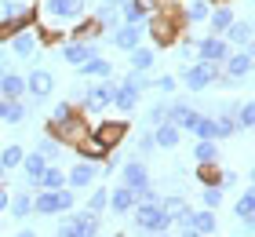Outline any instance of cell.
<instances>
[{"mask_svg": "<svg viewBox=\"0 0 255 237\" xmlns=\"http://www.w3.org/2000/svg\"><path fill=\"white\" fill-rule=\"evenodd\" d=\"M51 91H55V77H51V69L33 66L29 73H26V95H29V102H33V106H40Z\"/></svg>", "mask_w": 255, "mask_h": 237, "instance_id": "obj_7", "label": "cell"}, {"mask_svg": "<svg viewBox=\"0 0 255 237\" xmlns=\"http://www.w3.org/2000/svg\"><path fill=\"white\" fill-rule=\"evenodd\" d=\"M77 73L80 77H91V80H110L113 77V62H106L102 55H95V58H88L84 66H77Z\"/></svg>", "mask_w": 255, "mask_h": 237, "instance_id": "obj_26", "label": "cell"}, {"mask_svg": "<svg viewBox=\"0 0 255 237\" xmlns=\"http://www.w3.org/2000/svg\"><path fill=\"white\" fill-rule=\"evenodd\" d=\"M237 22V15H234V4H215L212 7V15H208V26H212V37H223V33L230 29Z\"/></svg>", "mask_w": 255, "mask_h": 237, "instance_id": "obj_18", "label": "cell"}, {"mask_svg": "<svg viewBox=\"0 0 255 237\" xmlns=\"http://www.w3.org/2000/svg\"><path fill=\"white\" fill-rule=\"evenodd\" d=\"M234 124H237V132H252V128H255V102L252 99H245L234 110Z\"/></svg>", "mask_w": 255, "mask_h": 237, "instance_id": "obj_38", "label": "cell"}, {"mask_svg": "<svg viewBox=\"0 0 255 237\" xmlns=\"http://www.w3.org/2000/svg\"><path fill=\"white\" fill-rule=\"evenodd\" d=\"M55 237H77V230H73V223H69V216L59 223V230H55Z\"/></svg>", "mask_w": 255, "mask_h": 237, "instance_id": "obj_54", "label": "cell"}, {"mask_svg": "<svg viewBox=\"0 0 255 237\" xmlns=\"http://www.w3.org/2000/svg\"><path fill=\"white\" fill-rule=\"evenodd\" d=\"M164 113H168V102H157V106H149L146 121H149V124H160V121H164Z\"/></svg>", "mask_w": 255, "mask_h": 237, "instance_id": "obj_53", "label": "cell"}, {"mask_svg": "<svg viewBox=\"0 0 255 237\" xmlns=\"http://www.w3.org/2000/svg\"><path fill=\"white\" fill-rule=\"evenodd\" d=\"M190 113H193V106H190L186 99H171V102H168L164 121H168V124H175L179 132H182V124H186V117H190Z\"/></svg>", "mask_w": 255, "mask_h": 237, "instance_id": "obj_33", "label": "cell"}, {"mask_svg": "<svg viewBox=\"0 0 255 237\" xmlns=\"http://www.w3.org/2000/svg\"><path fill=\"white\" fill-rule=\"evenodd\" d=\"M59 55H62V62L69 66H84L88 58H95L99 55V44H84V40H66L59 47Z\"/></svg>", "mask_w": 255, "mask_h": 237, "instance_id": "obj_14", "label": "cell"}, {"mask_svg": "<svg viewBox=\"0 0 255 237\" xmlns=\"http://www.w3.org/2000/svg\"><path fill=\"white\" fill-rule=\"evenodd\" d=\"M91 18H95L99 26H102V33H113L117 26H124V22H121V7H110V4H102Z\"/></svg>", "mask_w": 255, "mask_h": 237, "instance_id": "obj_35", "label": "cell"}, {"mask_svg": "<svg viewBox=\"0 0 255 237\" xmlns=\"http://www.w3.org/2000/svg\"><path fill=\"white\" fill-rule=\"evenodd\" d=\"M7 212H11V219L26 223V219L33 216V194H26V190H18V194H11V201H7Z\"/></svg>", "mask_w": 255, "mask_h": 237, "instance_id": "obj_27", "label": "cell"}, {"mask_svg": "<svg viewBox=\"0 0 255 237\" xmlns=\"http://www.w3.org/2000/svg\"><path fill=\"white\" fill-rule=\"evenodd\" d=\"M37 153H40V157L48 161V164H59V157H62V146H59V142H55L51 135H40V142H37Z\"/></svg>", "mask_w": 255, "mask_h": 237, "instance_id": "obj_44", "label": "cell"}, {"mask_svg": "<svg viewBox=\"0 0 255 237\" xmlns=\"http://www.w3.org/2000/svg\"><path fill=\"white\" fill-rule=\"evenodd\" d=\"M149 237H171V234H149Z\"/></svg>", "mask_w": 255, "mask_h": 237, "instance_id": "obj_62", "label": "cell"}, {"mask_svg": "<svg viewBox=\"0 0 255 237\" xmlns=\"http://www.w3.org/2000/svg\"><path fill=\"white\" fill-rule=\"evenodd\" d=\"M146 18H149V11L138 4V0H128V4L121 7V22H124V26H142Z\"/></svg>", "mask_w": 255, "mask_h": 237, "instance_id": "obj_40", "label": "cell"}, {"mask_svg": "<svg viewBox=\"0 0 255 237\" xmlns=\"http://www.w3.org/2000/svg\"><path fill=\"white\" fill-rule=\"evenodd\" d=\"M135 208V194L128 186H113L110 197H106V212H113V216H131Z\"/></svg>", "mask_w": 255, "mask_h": 237, "instance_id": "obj_16", "label": "cell"}, {"mask_svg": "<svg viewBox=\"0 0 255 237\" xmlns=\"http://www.w3.org/2000/svg\"><path fill=\"white\" fill-rule=\"evenodd\" d=\"M7 201H11V194H7V186L0 183V216H4V212H7Z\"/></svg>", "mask_w": 255, "mask_h": 237, "instance_id": "obj_55", "label": "cell"}, {"mask_svg": "<svg viewBox=\"0 0 255 237\" xmlns=\"http://www.w3.org/2000/svg\"><path fill=\"white\" fill-rule=\"evenodd\" d=\"M128 62H131L135 73H149V69L157 66V51H153V47H142V44H138L135 51H128Z\"/></svg>", "mask_w": 255, "mask_h": 237, "instance_id": "obj_29", "label": "cell"}, {"mask_svg": "<svg viewBox=\"0 0 255 237\" xmlns=\"http://www.w3.org/2000/svg\"><path fill=\"white\" fill-rule=\"evenodd\" d=\"M182 84H186V91H204V88H230L226 77H223V66H208V62H186V69H182Z\"/></svg>", "mask_w": 255, "mask_h": 237, "instance_id": "obj_3", "label": "cell"}, {"mask_svg": "<svg viewBox=\"0 0 255 237\" xmlns=\"http://www.w3.org/2000/svg\"><path fill=\"white\" fill-rule=\"evenodd\" d=\"M175 84H179V80L171 77V73H160V77H153V88H157V91H175Z\"/></svg>", "mask_w": 255, "mask_h": 237, "instance_id": "obj_52", "label": "cell"}, {"mask_svg": "<svg viewBox=\"0 0 255 237\" xmlns=\"http://www.w3.org/2000/svg\"><path fill=\"white\" fill-rule=\"evenodd\" d=\"M69 223H73L77 237H99V216H88V212H69Z\"/></svg>", "mask_w": 255, "mask_h": 237, "instance_id": "obj_30", "label": "cell"}, {"mask_svg": "<svg viewBox=\"0 0 255 237\" xmlns=\"http://www.w3.org/2000/svg\"><path fill=\"white\" fill-rule=\"evenodd\" d=\"M131 219H135L138 234H171V219H168V212L160 208V201L157 205H135Z\"/></svg>", "mask_w": 255, "mask_h": 237, "instance_id": "obj_5", "label": "cell"}, {"mask_svg": "<svg viewBox=\"0 0 255 237\" xmlns=\"http://www.w3.org/2000/svg\"><path fill=\"white\" fill-rule=\"evenodd\" d=\"M37 18H40V29L62 33V26H77L84 18V0H40Z\"/></svg>", "mask_w": 255, "mask_h": 237, "instance_id": "obj_1", "label": "cell"}, {"mask_svg": "<svg viewBox=\"0 0 255 237\" xmlns=\"http://www.w3.org/2000/svg\"><path fill=\"white\" fill-rule=\"evenodd\" d=\"M223 40H226V44H237L241 51H252V22H248V18H237L234 26L223 33Z\"/></svg>", "mask_w": 255, "mask_h": 237, "instance_id": "obj_22", "label": "cell"}, {"mask_svg": "<svg viewBox=\"0 0 255 237\" xmlns=\"http://www.w3.org/2000/svg\"><path fill=\"white\" fill-rule=\"evenodd\" d=\"M182 132H193L197 139H212V142H215V117L193 110V113L186 117V124H182Z\"/></svg>", "mask_w": 255, "mask_h": 237, "instance_id": "obj_19", "label": "cell"}, {"mask_svg": "<svg viewBox=\"0 0 255 237\" xmlns=\"http://www.w3.org/2000/svg\"><path fill=\"white\" fill-rule=\"evenodd\" d=\"M179 139H182V132L175 124H168V121L153 124V146L157 150H179Z\"/></svg>", "mask_w": 255, "mask_h": 237, "instance_id": "obj_24", "label": "cell"}, {"mask_svg": "<svg viewBox=\"0 0 255 237\" xmlns=\"http://www.w3.org/2000/svg\"><path fill=\"white\" fill-rule=\"evenodd\" d=\"M73 113H77V110H73V102H55L48 121H66V117H73Z\"/></svg>", "mask_w": 255, "mask_h": 237, "instance_id": "obj_50", "label": "cell"}, {"mask_svg": "<svg viewBox=\"0 0 255 237\" xmlns=\"http://www.w3.org/2000/svg\"><path fill=\"white\" fill-rule=\"evenodd\" d=\"M113 110H121V113H131L135 110V106H138V95L131 91V88H128V84H121V80H117V88H113Z\"/></svg>", "mask_w": 255, "mask_h": 237, "instance_id": "obj_31", "label": "cell"}, {"mask_svg": "<svg viewBox=\"0 0 255 237\" xmlns=\"http://www.w3.org/2000/svg\"><path fill=\"white\" fill-rule=\"evenodd\" d=\"M117 237H124V234H117Z\"/></svg>", "mask_w": 255, "mask_h": 237, "instance_id": "obj_63", "label": "cell"}, {"mask_svg": "<svg viewBox=\"0 0 255 237\" xmlns=\"http://www.w3.org/2000/svg\"><path fill=\"white\" fill-rule=\"evenodd\" d=\"M33 216H59V205H55L51 190H37L33 194Z\"/></svg>", "mask_w": 255, "mask_h": 237, "instance_id": "obj_37", "label": "cell"}, {"mask_svg": "<svg viewBox=\"0 0 255 237\" xmlns=\"http://www.w3.org/2000/svg\"><path fill=\"white\" fill-rule=\"evenodd\" d=\"M171 237H201V234H193L190 227H182V230H175V234H171Z\"/></svg>", "mask_w": 255, "mask_h": 237, "instance_id": "obj_56", "label": "cell"}, {"mask_svg": "<svg viewBox=\"0 0 255 237\" xmlns=\"http://www.w3.org/2000/svg\"><path fill=\"white\" fill-rule=\"evenodd\" d=\"M69 33H73V40H84V44H99V37H102V26H99V22L91 18V15H84V18H80V22H77V26L69 29Z\"/></svg>", "mask_w": 255, "mask_h": 237, "instance_id": "obj_28", "label": "cell"}, {"mask_svg": "<svg viewBox=\"0 0 255 237\" xmlns=\"http://www.w3.org/2000/svg\"><path fill=\"white\" fill-rule=\"evenodd\" d=\"M234 216H237L241 223H245V227H252V219H255V194H252V190H245V194L237 197Z\"/></svg>", "mask_w": 255, "mask_h": 237, "instance_id": "obj_39", "label": "cell"}, {"mask_svg": "<svg viewBox=\"0 0 255 237\" xmlns=\"http://www.w3.org/2000/svg\"><path fill=\"white\" fill-rule=\"evenodd\" d=\"M99 179V164H88V161H77L73 168L66 172V190H73V194H80V190H91Z\"/></svg>", "mask_w": 255, "mask_h": 237, "instance_id": "obj_10", "label": "cell"}, {"mask_svg": "<svg viewBox=\"0 0 255 237\" xmlns=\"http://www.w3.org/2000/svg\"><path fill=\"white\" fill-rule=\"evenodd\" d=\"M18 168H22V179H26V186H33V190H37V179L44 175V168H48V161H44L40 153L33 150V153H26V157H22V164H18Z\"/></svg>", "mask_w": 255, "mask_h": 237, "instance_id": "obj_23", "label": "cell"}, {"mask_svg": "<svg viewBox=\"0 0 255 237\" xmlns=\"http://www.w3.org/2000/svg\"><path fill=\"white\" fill-rule=\"evenodd\" d=\"M0 99L4 102H22L26 99V77L15 69H0Z\"/></svg>", "mask_w": 255, "mask_h": 237, "instance_id": "obj_13", "label": "cell"}, {"mask_svg": "<svg viewBox=\"0 0 255 237\" xmlns=\"http://www.w3.org/2000/svg\"><path fill=\"white\" fill-rule=\"evenodd\" d=\"M26 121H29V106H26V99H22V102H7L4 124H11V128H18V124H26Z\"/></svg>", "mask_w": 255, "mask_h": 237, "instance_id": "obj_43", "label": "cell"}, {"mask_svg": "<svg viewBox=\"0 0 255 237\" xmlns=\"http://www.w3.org/2000/svg\"><path fill=\"white\" fill-rule=\"evenodd\" d=\"M4 175H7V172H4V164H0V183H4Z\"/></svg>", "mask_w": 255, "mask_h": 237, "instance_id": "obj_61", "label": "cell"}, {"mask_svg": "<svg viewBox=\"0 0 255 237\" xmlns=\"http://www.w3.org/2000/svg\"><path fill=\"white\" fill-rule=\"evenodd\" d=\"M77 153H80V161H88V164H102V161H106V157H110L113 150H102L99 142H95V139L88 135V139H84V142H80V146H77Z\"/></svg>", "mask_w": 255, "mask_h": 237, "instance_id": "obj_32", "label": "cell"}, {"mask_svg": "<svg viewBox=\"0 0 255 237\" xmlns=\"http://www.w3.org/2000/svg\"><path fill=\"white\" fill-rule=\"evenodd\" d=\"M106 4H110V7H124V4H128V0H106Z\"/></svg>", "mask_w": 255, "mask_h": 237, "instance_id": "obj_59", "label": "cell"}, {"mask_svg": "<svg viewBox=\"0 0 255 237\" xmlns=\"http://www.w3.org/2000/svg\"><path fill=\"white\" fill-rule=\"evenodd\" d=\"M22 29H29V22H7V18H0V44H7Z\"/></svg>", "mask_w": 255, "mask_h": 237, "instance_id": "obj_48", "label": "cell"}, {"mask_svg": "<svg viewBox=\"0 0 255 237\" xmlns=\"http://www.w3.org/2000/svg\"><path fill=\"white\" fill-rule=\"evenodd\" d=\"M193 55H197V62L223 66L226 55H230V44L223 37H201V40H193Z\"/></svg>", "mask_w": 255, "mask_h": 237, "instance_id": "obj_8", "label": "cell"}, {"mask_svg": "<svg viewBox=\"0 0 255 237\" xmlns=\"http://www.w3.org/2000/svg\"><path fill=\"white\" fill-rule=\"evenodd\" d=\"M146 26H149V37H153V51H157V47H171V44L179 40L182 18H179V15L171 18V15H168V7H164V11H149Z\"/></svg>", "mask_w": 255, "mask_h": 237, "instance_id": "obj_4", "label": "cell"}, {"mask_svg": "<svg viewBox=\"0 0 255 237\" xmlns=\"http://www.w3.org/2000/svg\"><path fill=\"white\" fill-rule=\"evenodd\" d=\"M110 44L121 47V51H135V47L142 44V26H117L110 33Z\"/></svg>", "mask_w": 255, "mask_h": 237, "instance_id": "obj_17", "label": "cell"}, {"mask_svg": "<svg viewBox=\"0 0 255 237\" xmlns=\"http://www.w3.org/2000/svg\"><path fill=\"white\" fill-rule=\"evenodd\" d=\"M252 51H230L226 55V62H223V77H226V84H234V80H248L252 77Z\"/></svg>", "mask_w": 255, "mask_h": 237, "instance_id": "obj_11", "label": "cell"}, {"mask_svg": "<svg viewBox=\"0 0 255 237\" xmlns=\"http://www.w3.org/2000/svg\"><path fill=\"white\" fill-rule=\"evenodd\" d=\"M62 186H66V172L59 168V164H48L44 175L37 179V190H51V194H55V190H62Z\"/></svg>", "mask_w": 255, "mask_h": 237, "instance_id": "obj_34", "label": "cell"}, {"mask_svg": "<svg viewBox=\"0 0 255 237\" xmlns=\"http://www.w3.org/2000/svg\"><path fill=\"white\" fill-rule=\"evenodd\" d=\"M135 150H138V161H142V157H149V153H157V146H153V132H138V139H135Z\"/></svg>", "mask_w": 255, "mask_h": 237, "instance_id": "obj_49", "label": "cell"}, {"mask_svg": "<svg viewBox=\"0 0 255 237\" xmlns=\"http://www.w3.org/2000/svg\"><path fill=\"white\" fill-rule=\"evenodd\" d=\"M15 237H37V230H29V227H22V230H18Z\"/></svg>", "mask_w": 255, "mask_h": 237, "instance_id": "obj_57", "label": "cell"}, {"mask_svg": "<svg viewBox=\"0 0 255 237\" xmlns=\"http://www.w3.org/2000/svg\"><path fill=\"white\" fill-rule=\"evenodd\" d=\"M193 161H197V164H219V142H212V139H197Z\"/></svg>", "mask_w": 255, "mask_h": 237, "instance_id": "obj_36", "label": "cell"}, {"mask_svg": "<svg viewBox=\"0 0 255 237\" xmlns=\"http://www.w3.org/2000/svg\"><path fill=\"white\" fill-rule=\"evenodd\" d=\"M106 197H110L106 186H91V194L84 201V212H88V216H102V212H106Z\"/></svg>", "mask_w": 255, "mask_h": 237, "instance_id": "obj_41", "label": "cell"}, {"mask_svg": "<svg viewBox=\"0 0 255 237\" xmlns=\"http://www.w3.org/2000/svg\"><path fill=\"white\" fill-rule=\"evenodd\" d=\"M124 135H128V121H99L91 128V139H95L102 150H117L124 142Z\"/></svg>", "mask_w": 255, "mask_h": 237, "instance_id": "obj_9", "label": "cell"}, {"mask_svg": "<svg viewBox=\"0 0 255 237\" xmlns=\"http://www.w3.org/2000/svg\"><path fill=\"white\" fill-rule=\"evenodd\" d=\"M113 88H117V77L88 84L84 91H80V110H84V113H91V117L106 113V110H110V102H113Z\"/></svg>", "mask_w": 255, "mask_h": 237, "instance_id": "obj_6", "label": "cell"}, {"mask_svg": "<svg viewBox=\"0 0 255 237\" xmlns=\"http://www.w3.org/2000/svg\"><path fill=\"white\" fill-rule=\"evenodd\" d=\"M234 135H237L234 113H219V117H215V142H219V139H234Z\"/></svg>", "mask_w": 255, "mask_h": 237, "instance_id": "obj_45", "label": "cell"}, {"mask_svg": "<svg viewBox=\"0 0 255 237\" xmlns=\"http://www.w3.org/2000/svg\"><path fill=\"white\" fill-rule=\"evenodd\" d=\"M121 84H128L135 95H142V91H149V88H153V77H149V73H135V69H131V73H128V77L121 80Z\"/></svg>", "mask_w": 255, "mask_h": 237, "instance_id": "obj_46", "label": "cell"}, {"mask_svg": "<svg viewBox=\"0 0 255 237\" xmlns=\"http://www.w3.org/2000/svg\"><path fill=\"white\" fill-rule=\"evenodd\" d=\"M190 230L201 234V237H212V234L219 230L215 212H212V208H193V212H190Z\"/></svg>", "mask_w": 255, "mask_h": 237, "instance_id": "obj_20", "label": "cell"}, {"mask_svg": "<svg viewBox=\"0 0 255 237\" xmlns=\"http://www.w3.org/2000/svg\"><path fill=\"white\" fill-rule=\"evenodd\" d=\"M55 205H59V216H66V212H73L77 208V194H73V190H55Z\"/></svg>", "mask_w": 255, "mask_h": 237, "instance_id": "obj_47", "label": "cell"}, {"mask_svg": "<svg viewBox=\"0 0 255 237\" xmlns=\"http://www.w3.org/2000/svg\"><path fill=\"white\" fill-rule=\"evenodd\" d=\"M4 113H7V102H4V99H0V121H4Z\"/></svg>", "mask_w": 255, "mask_h": 237, "instance_id": "obj_60", "label": "cell"}, {"mask_svg": "<svg viewBox=\"0 0 255 237\" xmlns=\"http://www.w3.org/2000/svg\"><path fill=\"white\" fill-rule=\"evenodd\" d=\"M44 135H51L62 150H66V146L77 150L80 142L91 135V128L84 124V117H80V113H73V117H66V121H48V132H44Z\"/></svg>", "mask_w": 255, "mask_h": 237, "instance_id": "obj_2", "label": "cell"}, {"mask_svg": "<svg viewBox=\"0 0 255 237\" xmlns=\"http://www.w3.org/2000/svg\"><path fill=\"white\" fill-rule=\"evenodd\" d=\"M197 183H201V190H223L226 172H219V164H197Z\"/></svg>", "mask_w": 255, "mask_h": 237, "instance_id": "obj_25", "label": "cell"}, {"mask_svg": "<svg viewBox=\"0 0 255 237\" xmlns=\"http://www.w3.org/2000/svg\"><path fill=\"white\" fill-rule=\"evenodd\" d=\"M22 157H26V146H18V142H11V146H4V150H0V164H4V172L18 168V164H22Z\"/></svg>", "mask_w": 255, "mask_h": 237, "instance_id": "obj_42", "label": "cell"}, {"mask_svg": "<svg viewBox=\"0 0 255 237\" xmlns=\"http://www.w3.org/2000/svg\"><path fill=\"white\" fill-rule=\"evenodd\" d=\"M7 44H11V55H18V58H33V55H37V47H40L37 26H29V29L15 33V37H11Z\"/></svg>", "mask_w": 255, "mask_h": 237, "instance_id": "obj_15", "label": "cell"}, {"mask_svg": "<svg viewBox=\"0 0 255 237\" xmlns=\"http://www.w3.org/2000/svg\"><path fill=\"white\" fill-rule=\"evenodd\" d=\"M208 15H212V0H186L179 11L182 26H197V22H208Z\"/></svg>", "mask_w": 255, "mask_h": 237, "instance_id": "obj_21", "label": "cell"}, {"mask_svg": "<svg viewBox=\"0 0 255 237\" xmlns=\"http://www.w3.org/2000/svg\"><path fill=\"white\" fill-rule=\"evenodd\" d=\"M0 69H7V51H4V44H0Z\"/></svg>", "mask_w": 255, "mask_h": 237, "instance_id": "obj_58", "label": "cell"}, {"mask_svg": "<svg viewBox=\"0 0 255 237\" xmlns=\"http://www.w3.org/2000/svg\"><path fill=\"white\" fill-rule=\"evenodd\" d=\"M121 186H128L131 194L146 190V186H149V168H146V161H124V164H121Z\"/></svg>", "mask_w": 255, "mask_h": 237, "instance_id": "obj_12", "label": "cell"}, {"mask_svg": "<svg viewBox=\"0 0 255 237\" xmlns=\"http://www.w3.org/2000/svg\"><path fill=\"white\" fill-rule=\"evenodd\" d=\"M223 205V190H204L201 194V208H219Z\"/></svg>", "mask_w": 255, "mask_h": 237, "instance_id": "obj_51", "label": "cell"}]
</instances>
